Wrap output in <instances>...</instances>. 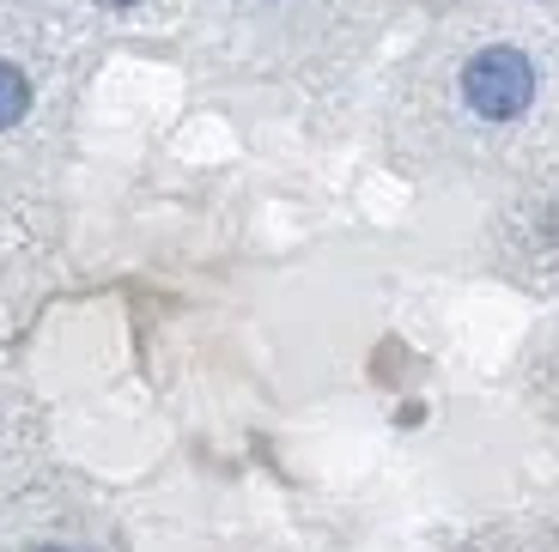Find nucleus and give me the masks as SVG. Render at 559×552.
Here are the masks:
<instances>
[{
	"label": "nucleus",
	"mask_w": 559,
	"mask_h": 552,
	"mask_svg": "<svg viewBox=\"0 0 559 552\" xmlns=\"http://www.w3.org/2000/svg\"><path fill=\"white\" fill-rule=\"evenodd\" d=\"M462 97H468V110L487 116V122H518L530 110L535 97V68L523 49H480L468 68H462Z\"/></svg>",
	"instance_id": "f257e3e1"
},
{
	"label": "nucleus",
	"mask_w": 559,
	"mask_h": 552,
	"mask_svg": "<svg viewBox=\"0 0 559 552\" xmlns=\"http://www.w3.org/2000/svg\"><path fill=\"white\" fill-rule=\"evenodd\" d=\"M25 110H31V85H25V73L0 61V128H13Z\"/></svg>",
	"instance_id": "f03ea898"
},
{
	"label": "nucleus",
	"mask_w": 559,
	"mask_h": 552,
	"mask_svg": "<svg viewBox=\"0 0 559 552\" xmlns=\"http://www.w3.org/2000/svg\"><path fill=\"white\" fill-rule=\"evenodd\" d=\"M104 7H134V0H104Z\"/></svg>",
	"instance_id": "7ed1b4c3"
},
{
	"label": "nucleus",
	"mask_w": 559,
	"mask_h": 552,
	"mask_svg": "<svg viewBox=\"0 0 559 552\" xmlns=\"http://www.w3.org/2000/svg\"><path fill=\"white\" fill-rule=\"evenodd\" d=\"M43 552H56V547H43Z\"/></svg>",
	"instance_id": "20e7f679"
}]
</instances>
